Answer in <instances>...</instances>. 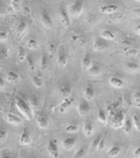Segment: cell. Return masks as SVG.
Returning a JSON list of instances; mask_svg holds the SVG:
<instances>
[{"instance_id": "cell-38", "label": "cell", "mask_w": 140, "mask_h": 158, "mask_svg": "<svg viewBox=\"0 0 140 158\" xmlns=\"http://www.w3.org/2000/svg\"><path fill=\"white\" fill-rule=\"evenodd\" d=\"M85 153H86V147L84 145V147H81L76 153H74L73 158H83L85 156Z\"/></svg>"}, {"instance_id": "cell-28", "label": "cell", "mask_w": 140, "mask_h": 158, "mask_svg": "<svg viewBox=\"0 0 140 158\" xmlns=\"http://www.w3.org/2000/svg\"><path fill=\"white\" fill-rule=\"evenodd\" d=\"M27 57H28V55H27L26 49L20 46V47L18 48V51H17V60H18V62L23 63Z\"/></svg>"}, {"instance_id": "cell-43", "label": "cell", "mask_w": 140, "mask_h": 158, "mask_svg": "<svg viewBox=\"0 0 140 158\" xmlns=\"http://www.w3.org/2000/svg\"><path fill=\"white\" fill-rule=\"evenodd\" d=\"M27 60H28V66H29V69L31 70V71H33L35 68V64H34V60H33V58L31 55H28V57H27Z\"/></svg>"}, {"instance_id": "cell-21", "label": "cell", "mask_w": 140, "mask_h": 158, "mask_svg": "<svg viewBox=\"0 0 140 158\" xmlns=\"http://www.w3.org/2000/svg\"><path fill=\"white\" fill-rule=\"evenodd\" d=\"M83 132L86 137H90L93 133V124L91 121H86L83 126Z\"/></svg>"}, {"instance_id": "cell-14", "label": "cell", "mask_w": 140, "mask_h": 158, "mask_svg": "<svg viewBox=\"0 0 140 158\" xmlns=\"http://www.w3.org/2000/svg\"><path fill=\"white\" fill-rule=\"evenodd\" d=\"M37 126L42 130H45L49 126V118L47 116L43 115V114H38L37 115Z\"/></svg>"}, {"instance_id": "cell-45", "label": "cell", "mask_w": 140, "mask_h": 158, "mask_svg": "<svg viewBox=\"0 0 140 158\" xmlns=\"http://www.w3.org/2000/svg\"><path fill=\"white\" fill-rule=\"evenodd\" d=\"M132 98L134 103H138L140 102V91H135L134 94H132Z\"/></svg>"}, {"instance_id": "cell-3", "label": "cell", "mask_w": 140, "mask_h": 158, "mask_svg": "<svg viewBox=\"0 0 140 158\" xmlns=\"http://www.w3.org/2000/svg\"><path fill=\"white\" fill-rule=\"evenodd\" d=\"M47 152L52 158H59L60 157V151L57 143L55 140H50L47 145Z\"/></svg>"}, {"instance_id": "cell-48", "label": "cell", "mask_w": 140, "mask_h": 158, "mask_svg": "<svg viewBox=\"0 0 140 158\" xmlns=\"http://www.w3.org/2000/svg\"><path fill=\"white\" fill-rule=\"evenodd\" d=\"M6 40V32H4V31H1V32H0V42L3 43Z\"/></svg>"}, {"instance_id": "cell-34", "label": "cell", "mask_w": 140, "mask_h": 158, "mask_svg": "<svg viewBox=\"0 0 140 158\" xmlns=\"http://www.w3.org/2000/svg\"><path fill=\"white\" fill-rule=\"evenodd\" d=\"M39 68H40V70H46L48 68V58H47V55L46 54H43L42 57H40Z\"/></svg>"}, {"instance_id": "cell-29", "label": "cell", "mask_w": 140, "mask_h": 158, "mask_svg": "<svg viewBox=\"0 0 140 158\" xmlns=\"http://www.w3.org/2000/svg\"><path fill=\"white\" fill-rule=\"evenodd\" d=\"M31 80H32L33 85H34L35 87H37V88H42L43 85H44V82H43L42 77H38V75H32Z\"/></svg>"}, {"instance_id": "cell-13", "label": "cell", "mask_w": 140, "mask_h": 158, "mask_svg": "<svg viewBox=\"0 0 140 158\" xmlns=\"http://www.w3.org/2000/svg\"><path fill=\"white\" fill-rule=\"evenodd\" d=\"M74 102V99L73 97H69V98H66V99H63V101L61 102V104H60L59 106V110L60 113L64 114L65 111L68 109L70 106H71V104Z\"/></svg>"}, {"instance_id": "cell-8", "label": "cell", "mask_w": 140, "mask_h": 158, "mask_svg": "<svg viewBox=\"0 0 140 158\" xmlns=\"http://www.w3.org/2000/svg\"><path fill=\"white\" fill-rule=\"evenodd\" d=\"M67 60H68V58H67V54L65 52V49L62 46H60L59 51H57V64H59L60 67L64 68L67 65Z\"/></svg>"}, {"instance_id": "cell-17", "label": "cell", "mask_w": 140, "mask_h": 158, "mask_svg": "<svg viewBox=\"0 0 140 158\" xmlns=\"http://www.w3.org/2000/svg\"><path fill=\"white\" fill-rule=\"evenodd\" d=\"M6 121L10 124H14V125H17V124H20L21 123V119L19 118L18 116L14 115V114H11V113H8L4 117Z\"/></svg>"}, {"instance_id": "cell-4", "label": "cell", "mask_w": 140, "mask_h": 158, "mask_svg": "<svg viewBox=\"0 0 140 158\" xmlns=\"http://www.w3.org/2000/svg\"><path fill=\"white\" fill-rule=\"evenodd\" d=\"M83 6H84L83 1L76 0V1H74L73 3L70 6V14H71L72 16H80L82 11H83Z\"/></svg>"}, {"instance_id": "cell-10", "label": "cell", "mask_w": 140, "mask_h": 158, "mask_svg": "<svg viewBox=\"0 0 140 158\" xmlns=\"http://www.w3.org/2000/svg\"><path fill=\"white\" fill-rule=\"evenodd\" d=\"M93 50L95 51H104L108 48V45L106 44V42L103 40V38L99 37L93 40Z\"/></svg>"}, {"instance_id": "cell-22", "label": "cell", "mask_w": 140, "mask_h": 158, "mask_svg": "<svg viewBox=\"0 0 140 158\" xmlns=\"http://www.w3.org/2000/svg\"><path fill=\"white\" fill-rule=\"evenodd\" d=\"M101 38H103L104 40H115L116 38V33L113 32L112 30H103L100 34Z\"/></svg>"}, {"instance_id": "cell-16", "label": "cell", "mask_w": 140, "mask_h": 158, "mask_svg": "<svg viewBox=\"0 0 140 158\" xmlns=\"http://www.w3.org/2000/svg\"><path fill=\"white\" fill-rule=\"evenodd\" d=\"M71 91H72V89H71V86H70L69 84L62 85L59 89V92H60V94L63 97V99H66V98L71 97Z\"/></svg>"}, {"instance_id": "cell-54", "label": "cell", "mask_w": 140, "mask_h": 158, "mask_svg": "<svg viewBox=\"0 0 140 158\" xmlns=\"http://www.w3.org/2000/svg\"><path fill=\"white\" fill-rule=\"evenodd\" d=\"M135 13H136V14H138V15H140V10H135Z\"/></svg>"}, {"instance_id": "cell-23", "label": "cell", "mask_w": 140, "mask_h": 158, "mask_svg": "<svg viewBox=\"0 0 140 158\" xmlns=\"http://www.w3.org/2000/svg\"><path fill=\"white\" fill-rule=\"evenodd\" d=\"M107 119H108V116H107V113L106 110H104L102 107L99 106V111H98V121L102 124H105L107 122Z\"/></svg>"}, {"instance_id": "cell-49", "label": "cell", "mask_w": 140, "mask_h": 158, "mask_svg": "<svg viewBox=\"0 0 140 158\" xmlns=\"http://www.w3.org/2000/svg\"><path fill=\"white\" fill-rule=\"evenodd\" d=\"M104 148H105V140H104V138H103V139L101 140V142H100V144H99L98 150H97V151H102Z\"/></svg>"}, {"instance_id": "cell-37", "label": "cell", "mask_w": 140, "mask_h": 158, "mask_svg": "<svg viewBox=\"0 0 140 158\" xmlns=\"http://www.w3.org/2000/svg\"><path fill=\"white\" fill-rule=\"evenodd\" d=\"M57 51H59V49H56V45H55V43L50 42L49 45H48V53H49L50 56H53L54 53L57 52Z\"/></svg>"}, {"instance_id": "cell-40", "label": "cell", "mask_w": 140, "mask_h": 158, "mask_svg": "<svg viewBox=\"0 0 140 158\" xmlns=\"http://www.w3.org/2000/svg\"><path fill=\"white\" fill-rule=\"evenodd\" d=\"M102 139H103V137L101 135H99L98 137L95 138L93 143H91V149H93V150H98V147H99V144H100V142H101V140H102Z\"/></svg>"}, {"instance_id": "cell-18", "label": "cell", "mask_w": 140, "mask_h": 158, "mask_svg": "<svg viewBox=\"0 0 140 158\" xmlns=\"http://www.w3.org/2000/svg\"><path fill=\"white\" fill-rule=\"evenodd\" d=\"M93 60H91V56L89 53H86L83 57V60H82V67H83L84 71H88L90 69V67L93 66Z\"/></svg>"}, {"instance_id": "cell-6", "label": "cell", "mask_w": 140, "mask_h": 158, "mask_svg": "<svg viewBox=\"0 0 140 158\" xmlns=\"http://www.w3.org/2000/svg\"><path fill=\"white\" fill-rule=\"evenodd\" d=\"M40 20H42V23L45 28L51 29L53 27V21L51 19V16L49 15V13H48L46 10H43V11L40 12Z\"/></svg>"}, {"instance_id": "cell-52", "label": "cell", "mask_w": 140, "mask_h": 158, "mask_svg": "<svg viewBox=\"0 0 140 158\" xmlns=\"http://www.w3.org/2000/svg\"><path fill=\"white\" fill-rule=\"evenodd\" d=\"M134 105L136 106L137 108H139V109H140V102H138V103H134Z\"/></svg>"}, {"instance_id": "cell-1", "label": "cell", "mask_w": 140, "mask_h": 158, "mask_svg": "<svg viewBox=\"0 0 140 158\" xmlns=\"http://www.w3.org/2000/svg\"><path fill=\"white\" fill-rule=\"evenodd\" d=\"M15 105L19 110V113L23 116V118L27 119V120H31V119H32V116H33L32 115V107H31L23 99H21L20 97L16 96L15 97Z\"/></svg>"}, {"instance_id": "cell-50", "label": "cell", "mask_w": 140, "mask_h": 158, "mask_svg": "<svg viewBox=\"0 0 140 158\" xmlns=\"http://www.w3.org/2000/svg\"><path fill=\"white\" fill-rule=\"evenodd\" d=\"M136 33L138 34V35H140V25L137 26V28H136Z\"/></svg>"}, {"instance_id": "cell-19", "label": "cell", "mask_w": 140, "mask_h": 158, "mask_svg": "<svg viewBox=\"0 0 140 158\" xmlns=\"http://www.w3.org/2000/svg\"><path fill=\"white\" fill-rule=\"evenodd\" d=\"M109 84L112 87H114L116 89H121L124 87V82L122 81L121 79L117 77H112L109 79Z\"/></svg>"}, {"instance_id": "cell-15", "label": "cell", "mask_w": 140, "mask_h": 158, "mask_svg": "<svg viewBox=\"0 0 140 158\" xmlns=\"http://www.w3.org/2000/svg\"><path fill=\"white\" fill-rule=\"evenodd\" d=\"M76 138L73 137H68V138H65L64 140H63L62 142V145H63V149H65L66 151H70L72 150L74 148V145H76Z\"/></svg>"}, {"instance_id": "cell-55", "label": "cell", "mask_w": 140, "mask_h": 158, "mask_svg": "<svg viewBox=\"0 0 140 158\" xmlns=\"http://www.w3.org/2000/svg\"><path fill=\"white\" fill-rule=\"evenodd\" d=\"M138 60H139V62H140V54L138 55Z\"/></svg>"}, {"instance_id": "cell-12", "label": "cell", "mask_w": 140, "mask_h": 158, "mask_svg": "<svg viewBox=\"0 0 140 158\" xmlns=\"http://www.w3.org/2000/svg\"><path fill=\"white\" fill-rule=\"evenodd\" d=\"M6 80L11 84H16L20 80V75H19L18 72L14 71V70H10L6 73Z\"/></svg>"}, {"instance_id": "cell-46", "label": "cell", "mask_w": 140, "mask_h": 158, "mask_svg": "<svg viewBox=\"0 0 140 158\" xmlns=\"http://www.w3.org/2000/svg\"><path fill=\"white\" fill-rule=\"evenodd\" d=\"M11 6H12V8L14 9V11H16V12H18L19 9H20V4H19L18 1H11Z\"/></svg>"}, {"instance_id": "cell-25", "label": "cell", "mask_w": 140, "mask_h": 158, "mask_svg": "<svg viewBox=\"0 0 140 158\" xmlns=\"http://www.w3.org/2000/svg\"><path fill=\"white\" fill-rule=\"evenodd\" d=\"M139 69H140L139 64H137V63H135V62H127L126 64H125V70L129 72H136V71H138Z\"/></svg>"}, {"instance_id": "cell-47", "label": "cell", "mask_w": 140, "mask_h": 158, "mask_svg": "<svg viewBox=\"0 0 140 158\" xmlns=\"http://www.w3.org/2000/svg\"><path fill=\"white\" fill-rule=\"evenodd\" d=\"M133 157L134 158H140V147H137L133 152Z\"/></svg>"}, {"instance_id": "cell-5", "label": "cell", "mask_w": 140, "mask_h": 158, "mask_svg": "<svg viewBox=\"0 0 140 158\" xmlns=\"http://www.w3.org/2000/svg\"><path fill=\"white\" fill-rule=\"evenodd\" d=\"M100 12L102 14H105V15H113V14L118 12V6L114 3L103 4V6H100Z\"/></svg>"}, {"instance_id": "cell-33", "label": "cell", "mask_w": 140, "mask_h": 158, "mask_svg": "<svg viewBox=\"0 0 140 158\" xmlns=\"http://www.w3.org/2000/svg\"><path fill=\"white\" fill-rule=\"evenodd\" d=\"M27 47L30 50H36L38 48V43L37 40H34V38H30V40L27 42Z\"/></svg>"}, {"instance_id": "cell-41", "label": "cell", "mask_w": 140, "mask_h": 158, "mask_svg": "<svg viewBox=\"0 0 140 158\" xmlns=\"http://www.w3.org/2000/svg\"><path fill=\"white\" fill-rule=\"evenodd\" d=\"M81 37H82V35L80 33L76 32V31H72L71 34H70V40H71L72 43L79 42Z\"/></svg>"}, {"instance_id": "cell-44", "label": "cell", "mask_w": 140, "mask_h": 158, "mask_svg": "<svg viewBox=\"0 0 140 158\" xmlns=\"http://www.w3.org/2000/svg\"><path fill=\"white\" fill-rule=\"evenodd\" d=\"M6 137H8V132H6V128H1V131H0V140H1V142H3L4 140L6 139Z\"/></svg>"}, {"instance_id": "cell-53", "label": "cell", "mask_w": 140, "mask_h": 158, "mask_svg": "<svg viewBox=\"0 0 140 158\" xmlns=\"http://www.w3.org/2000/svg\"><path fill=\"white\" fill-rule=\"evenodd\" d=\"M1 158H11V157H10L9 155H6V154H3V155L1 156Z\"/></svg>"}, {"instance_id": "cell-32", "label": "cell", "mask_w": 140, "mask_h": 158, "mask_svg": "<svg viewBox=\"0 0 140 158\" xmlns=\"http://www.w3.org/2000/svg\"><path fill=\"white\" fill-rule=\"evenodd\" d=\"M133 44H134V40L131 38L130 36H123L121 40V45L124 46L125 48L127 47H133Z\"/></svg>"}, {"instance_id": "cell-26", "label": "cell", "mask_w": 140, "mask_h": 158, "mask_svg": "<svg viewBox=\"0 0 140 158\" xmlns=\"http://www.w3.org/2000/svg\"><path fill=\"white\" fill-rule=\"evenodd\" d=\"M123 132L125 135H131L132 134V128H133V122L132 120H130L129 118L125 119L124 124H123Z\"/></svg>"}, {"instance_id": "cell-27", "label": "cell", "mask_w": 140, "mask_h": 158, "mask_svg": "<svg viewBox=\"0 0 140 158\" xmlns=\"http://www.w3.org/2000/svg\"><path fill=\"white\" fill-rule=\"evenodd\" d=\"M123 52L126 56H136V55H139L140 52L137 48H134V47H127V48H124L123 49Z\"/></svg>"}, {"instance_id": "cell-9", "label": "cell", "mask_w": 140, "mask_h": 158, "mask_svg": "<svg viewBox=\"0 0 140 158\" xmlns=\"http://www.w3.org/2000/svg\"><path fill=\"white\" fill-rule=\"evenodd\" d=\"M59 16H60V20H61L63 26L66 27V28H69V27L71 26V19H70V16L66 9H61Z\"/></svg>"}, {"instance_id": "cell-20", "label": "cell", "mask_w": 140, "mask_h": 158, "mask_svg": "<svg viewBox=\"0 0 140 158\" xmlns=\"http://www.w3.org/2000/svg\"><path fill=\"white\" fill-rule=\"evenodd\" d=\"M83 96H84V99L86 101H91L93 100L95 98V90L91 86H86L85 89H84V92H83Z\"/></svg>"}, {"instance_id": "cell-2", "label": "cell", "mask_w": 140, "mask_h": 158, "mask_svg": "<svg viewBox=\"0 0 140 158\" xmlns=\"http://www.w3.org/2000/svg\"><path fill=\"white\" fill-rule=\"evenodd\" d=\"M126 119L125 113L123 110H118L117 114L114 116V118L110 120V125L114 128H122L123 124H124V121Z\"/></svg>"}, {"instance_id": "cell-36", "label": "cell", "mask_w": 140, "mask_h": 158, "mask_svg": "<svg viewBox=\"0 0 140 158\" xmlns=\"http://www.w3.org/2000/svg\"><path fill=\"white\" fill-rule=\"evenodd\" d=\"M100 72H101L100 67H99L98 65H95V64H93V66L90 67V69L88 70V73L90 74V75H93V77L99 75V74H100Z\"/></svg>"}, {"instance_id": "cell-35", "label": "cell", "mask_w": 140, "mask_h": 158, "mask_svg": "<svg viewBox=\"0 0 140 158\" xmlns=\"http://www.w3.org/2000/svg\"><path fill=\"white\" fill-rule=\"evenodd\" d=\"M65 131H66V133H69V134L76 133L79 131V126L76 125V124H73V123H69V124L66 125V127H65Z\"/></svg>"}, {"instance_id": "cell-31", "label": "cell", "mask_w": 140, "mask_h": 158, "mask_svg": "<svg viewBox=\"0 0 140 158\" xmlns=\"http://www.w3.org/2000/svg\"><path fill=\"white\" fill-rule=\"evenodd\" d=\"M29 105H30L32 108H34V109L38 108V105H39V103H38V99H37V97H36L35 94H32V96H30V98H29Z\"/></svg>"}, {"instance_id": "cell-7", "label": "cell", "mask_w": 140, "mask_h": 158, "mask_svg": "<svg viewBox=\"0 0 140 158\" xmlns=\"http://www.w3.org/2000/svg\"><path fill=\"white\" fill-rule=\"evenodd\" d=\"M18 142H19V144L23 145V147H28V145H30L31 142H32L30 134H29L28 130H27L26 127L23 128V132H21V134H20V136H19Z\"/></svg>"}, {"instance_id": "cell-30", "label": "cell", "mask_w": 140, "mask_h": 158, "mask_svg": "<svg viewBox=\"0 0 140 158\" xmlns=\"http://www.w3.org/2000/svg\"><path fill=\"white\" fill-rule=\"evenodd\" d=\"M132 122H133V126L135 127V130L140 132V116L138 114H134V115L132 116Z\"/></svg>"}, {"instance_id": "cell-24", "label": "cell", "mask_w": 140, "mask_h": 158, "mask_svg": "<svg viewBox=\"0 0 140 158\" xmlns=\"http://www.w3.org/2000/svg\"><path fill=\"white\" fill-rule=\"evenodd\" d=\"M120 152H121V148H120L119 145H118V144L113 145V147H110L109 150L107 151V156L112 157V158L117 157L118 155L120 154Z\"/></svg>"}, {"instance_id": "cell-11", "label": "cell", "mask_w": 140, "mask_h": 158, "mask_svg": "<svg viewBox=\"0 0 140 158\" xmlns=\"http://www.w3.org/2000/svg\"><path fill=\"white\" fill-rule=\"evenodd\" d=\"M76 110H78L79 116H81V117L88 115V113H89V104H88V102L86 101V100L81 101V102H80V103L78 104V107H76Z\"/></svg>"}, {"instance_id": "cell-42", "label": "cell", "mask_w": 140, "mask_h": 158, "mask_svg": "<svg viewBox=\"0 0 140 158\" xmlns=\"http://www.w3.org/2000/svg\"><path fill=\"white\" fill-rule=\"evenodd\" d=\"M0 52H1V58H2V60H3V58H8V56H9V50H8V48H6V46H3V45L1 46Z\"/></svg>"}, {"instance_id": "cell-39", "label": "cell", "mask_w": 140, "mask_h": 158, "mask_svg": "<svg viewBox=\"0 0 140 158\" xmlns=\"http://www.w3.org/2000/svg\"><path fill=\"white\" fill-rule=\"evenodd\" d=\"M27 29V23L25 20H21L18 23L17 25V33L18 34H23Z\"/></svg>"}, {"instance_id": "cell-51", "label": "cell", "mask_w": 140, "mask_h": 158, "mask_svg": "<svg viewBox=\"0 0 140 158\" xmlns=\"http://www.w3.org/2000/svg\"><path fill=\"white\" fill-rule=\"evenodd\" d=\"M0 86H1V89L3 88V77H1V80H0Z\"/></svg>"}]
</instances>
